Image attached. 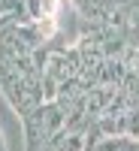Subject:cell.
Masks as SVG:
<instances>
[{
  "label": "cell",
  "instance_id": "6",
  "mask_svg": "<svg viewBox=\"0 0 139 151\" xmlns=\"http://www.w3.org/2000/svg\"><path fill=\"white\" fill-rule=\"evenodd\" d=\"M58 91H60V82L55 76L42 73V100H58Z\"/></svg>",
  "mask_w": 139,
  "mask_h": 151
},
{
  "label": "cell",
  "instance_id": "5",
  "mask_svg": "<svg viewBox=\"0 0 139 151\" xmlns=\"http://www.w3.org/2000/svg\"><path fill=\"white\" fill-rule=\"evenodd\" d=\"M12 15H27L24 0H0V18H12Z\"/></svg>",
  "mask_w": 139,
  "mask_h": 151
},
{
  "label": "cell",
  "instance_id": "2",
  "mask_svg": "<svg viewBox=\"0 0 139 151\" xmlns=\"http://www.w3.org/2000/svg\"><path fill=\"white\" fill-rule=\"evenodd\" d=\"M60 3L64 0H24V9H27L30 21H45V18H58Z\"/></svg>",
  "mask_w": 139,
  "mask_h": 151
},
{
  "label": "cell",
  "instance_id": "8",
  "mask_svg": "<svg viewBox=\"0 0 139 151\" xmlns=\"http://www.w3.org/2000/svg\"><path fill=\"white\" fill-rule=\"evenodd\" d=\"M106 6H124V3H130V0H103Z\"/></svg>",
  "mask_w": 139,
  "mask_h": 151
},
{
  "label": "cell",
  "instance_id": "7",
  "mask_svg": "<svg viewBox=\"0 0 139 151\" xmlns=\"http://www.w3.org/2000/svg\"><path fill=\"white\" fill-rule=\"evenodd\" d=\"M127 136H136L139 139V106H133L127 112Z\"/></svg>",
  "mask_w": 139,
  "mask_h": 151
},
{
  "label": "cell",
  "instance_id": "4",
  "mask_svg": "<svg viewBox=\"0 0 139 151\" xmlns=\"http://www.w3.org/2000/svg\"><path fill=\"white\" fill-rule=\"evenodd\" d=\"M121 91L133 100V106H139V73L136 70H127V76L121 82Z\"/></svg>",
  "mask_w": 139,
  "mask_h": 151
},
{
  "label": "cell",
  "instance_id": "1",
  "mask_svg": "<svg viewBox=\"0 0 139 151\" xmlns=\"http://www.w3.org/2000/svg\"><path fill=\"white\" fill-rule=\"evenodd\" d=\"M21 127H24V151H42V145L55 133L67 130V115L58 100H42L33 112L21 118Z\"/></svg>",
  "mask_w": 139,
  "mask_h": 151
},
{
  "label": "cell",
  "instance_id": "3",
  "mask_svg": "<svg viewBox=\"0 0 139 151\" xmlns=\"http://www.w3.org/2000/svg\"><path fill=\"white\" fill-rule=\"evenodd\" d=\"M91 151H139V139L136 136H103L94 142Z\"/></svg>",
  "mask_w": 139,
  "mask_h": 151
}]
</instances>
